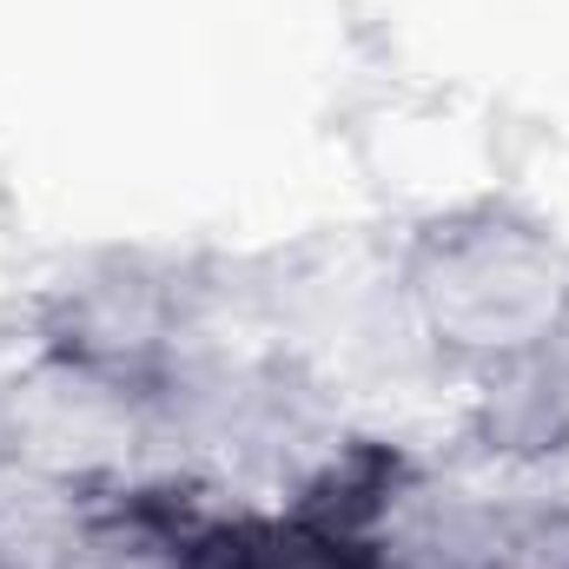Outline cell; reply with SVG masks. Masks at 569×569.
Segmentation results:
<instances>
[{"instance_id": "6da1fadb", "label": "cell", "mask_w": 569, "mask_h": 569, "mask_svg": "<svg viewBox=\"0 0 569 569\" xmlns=\"http://www.w3.org/2000/svg\"><path fill=\"white\" fill-rule=\"evenodd\" d=\"M411 291L437 345L477 358H530L569 311V272L537 226L463 219L437 226L418 252Z\"/></svg>"}, {"instance_id": "7a4b0ae2", "label": "cell", "mask_w": 569, "mask_h": 569, "mask_svg": "<svg viewBox=\"0 0 569 569\" xmlns=\"http://www.w3.org/2000/svg\"><path fill=\"white\" fill-rule=\"evenodd\" d=\"M483 569H569V510H543L503 530Z\"/></svg>"}]
</instances>
